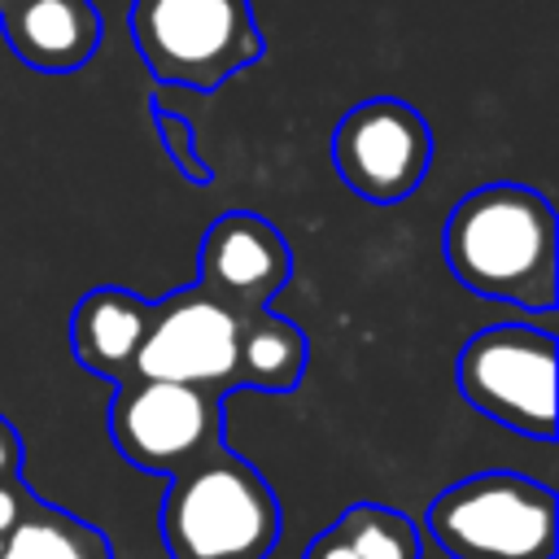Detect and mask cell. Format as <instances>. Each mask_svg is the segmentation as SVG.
Segmentation results:
<instances>
[{
    "label": "cell",
    "instance_id": "cell-1",
    "mask_svg": "<svg viewBox=\"0 0 559 559\" xmlns=\"http://www.w3.org/2000/svg\"><path fill=\"white\" fill-rule=\"evenodd\" d=\"M559 227L537 188L485 183L472 188L441 227V253L454 280L520 310H550L559 297Z\"/></svg>",
    "mask_w": 559,
    "mask_h": 559
},
{
    "label": "cell",
    "instance_id": "cell-2",
    "mask_svg": "<svg viewBox=\"0 0 559 559\" xmlns=\"http://www.w3.org/2000/svg\"><path fill=\"white\" fill-rule=\"evenodd\" d=\"M280 524V498L227 445L170 476L162 498V546L170 559H266Z\"/></svg>",
    "mask_w": 559,
    "mask_h": 559
},
{
    "label": "cell",
    "instance_id": "cell-3",
    "mask_svg": "<svg viewBox=\"0 0 559 559\" xmlns=\"http://www.w3.org/2000/svg\"><path fill=\"white\" fill-rule=\"evenodd\" d=\"M127 31L153 79L214 92L262 57L249 0H131Z\"/></svg>",
    "mask_w": 559,
    "mask_h": 559
},
{
    "label": "cell",
    "instance_id": "cell-4",
    "mask_svg": "<svg viewBox=\"0 0 559 559\" xmlns=\"http://www.w3.org/2000/svg\"><path fill=\"white\" fill-rule=\"evenodd\" d=\"M428 533L450 559H555L559 502L520 472H476L441 489Z\"/></svg>",
    "mask_w": 559,
    "mask_h": 559
},
{
    "label": "cell",
    "instance_id": "cell-5",
    "mask_svg": "<svg viewBox=\"0 0 559 559\" xmlns=\"http://www.w3.org/2000/svg\"><path fill=\"white\" fill-rule=\"evenodd\" d=\"M223 402L227 393L127 376L109 397V437L131 467L179 476L223 450Z\"/></svg>",
    "mask_w": 559,
    "mask_h": 559
},
{
    "label": "cell",
    "instance_id": "cell-6",
    "mask_svg": "<svg viewBox=\"0 0 559 559\" xmlns=\"http://www.w3.org/2000/svg\"><path fill=\"white\" fill-rule=\"evenodd\" d=\"M459 393L511 432L555 437V336L528 323L480 328L459 354Z\"/></svg>",
    "mask_w": 559,
    "mask_h": 559
},
{
    "label": "cell",
    "instance_id": "cell-7",
    "mask_svg": "<svg viewBox=\"0 0 559 559\" xmlns=\"http://www.w3.org/2000/svg\"><path fill=\"white\" fill-rule=\"evenodd\" d=\"M332 166L341 183L371 205L406 201L432 166V131L415 105L371 96L336 122Z\"/></svg>",
    "mask_w": 559,
    "mask_h": 559
},
{
    "label": "cell",
    "instance_id": "cell-8",
    "mask_svg": "<svg viewBox=\"0 0 559 559\" xmlns=\"http://www.w3.org/2000/svg\"><path fill=\"white\" fill-rule=\"evenodd\" d=\"M240 319L231 306L214 301L205 288H179L153 301L148 332L135 358V376L201 384L214 393L236 389V336Z\"/></svg>",
    "mask_w": 559,
    "mask_h": 559
},
{
    "label": "cell",
    "instance_id": "cell-9",
    "mask_svg": "<svg viewBox=\"0 0 559 559\" xmlns=\"http://www.w3.org/2000/svg\"><path fill=\"white\" fill-rule=\"evenodd\" d=\"M293 249L275 223L249 210H227L210 223L197 253V288L236 314L266 310V301L288 284Z\"/></svg>",
    "mask_w": 559,
    "mask_h": 559
},
{
    "label": "cell",
    "instance_id": "cell-10",
    "mask_svg": "<svg viewBox=\"0 0 559 559\" xmlns=\"http://www.w3.org/2000/svg\"><path fill=\"white\" fill-rule=\"evenodd\" d=\"M0 35L22 66L44 74L83 70L100 44L92 0H0Z\"/></svg>",
    "mask_w": 559,
    "mask_h": 559
},
{
    "label": "cell",
    "instance_id": "cell-11",
    "mask_svg": "<svg viewBox=\"0 0 559 559\" xmlns=\"http://www.w3.org/2000/svg\"><path fill=\"white\" fill-rule=\"evenodd\" d=\"M148 314H153V301H144L131 288L105 284V288L83 293L74 314H70L74 358L109 384L135 376V358H140V345H144V332H148Z\"/></svg>",
    "mask_w": 559,
    "mask_h": 559
},
{
    "label": "cell",
    "instance_id": "cell-12",
    "mask_svg": "<svg viewBox=\"0 0 559 559\" xmlns=\"http://www.w3.org/2000/svg\"><path fill=\"white\" fill-rule=\"evenodd\" d=\"M310 345L306 332L271 310H253L240 319L236 336V389L258 393H293L306 376Z\"/></svg>",
    "mask_w": 559,
    "mask_h": 559
},
{
    "label": "cell",
    "instance_id": "cell-13",
    "mask_svg": "<svg viewBox=\"0 0 559 559\" xmlns=\"http://www.w3.org/2000/svg\"><path fill=\"white\" fill-rule=\"evenodd\" d=\"M0 559H114V546L66 507L31 498L26 515L0 537Z\"/></svg>",
    "mask_w": 559,
    "mask_h": 559
},
{
    "label": "cell",
    "instance_id": "cell-14",
    "mask_svg": "<svg viewBox=\"0 0 559 559\" xmlns=\"http://www.w3.org/2000/svg\"><path fill=\"white\" fill-rule=\"evenodd\" d=\"M328 528L354 550V559H424V542L411 515L380 502H354Z\"/></svg>",
    "mask_w": 559,
    "mask_h": 559
},
{
    "label": "cell",
    "instance_id": "cell-15",
    "mask_svg": "<svg viewBox=\"0 0 559 559\" xmlns=\"http://www.w3.org/2000/svg\"><path fill=\"white\" fill-rule=\"evenodd\" d=\"M153 118H157V135H162V144H166V153H170L175 170H179L188 183H210V179H214V170H210V166L201 162V153H197L192 122H188L183 114H170L166 105H153Z\"/></svg>",
    "mask_w": 559,
    "mask_h": 559
},
{
    "label": "cell",
    "instance_id": "cell-16",
    "mask_svg": "<svg viewBox=\"0 0 559 559\" xmlns=\"http://www.w3.org/2000/svg\"><path fill=\"white\" fill-rule=\"evenodd\" d=\"M31 489L22 485V476H9V480H0V537L26 515V507H31Z\"/></svg>",
    "mask_w": 559,
    "mask_h": 559
},
{
    "label": "cell",
    "instance_id": "cell-17",
    "mask_svg": "<svg viewBox=\"0 0 559 559\" xmlns=\"http://www.w3.org/2000/svg\"><path fill=\"white\" fill-rule=\"evenodd\" d=\"M9 476H22V437L0 415V480H9Z\"/></svg>",
    "mask_w": 559,
    "mask_h": 559
},
{
    "label": "cell",
    "instance_id": "cell-18",
    "mask_svg": "<svg viewBox=\"0 0 559 559\" xmlns=\"http://www.w3.org/2000/svg\"><path fill=\"white\" fill-rule=\"evenodd\" d=\"M306 559H354V550H349L332 528H323V533L306 546Z\"/></svg>",
    "mask_w": 559,
    "mask_h": 559
}]
</instances>
